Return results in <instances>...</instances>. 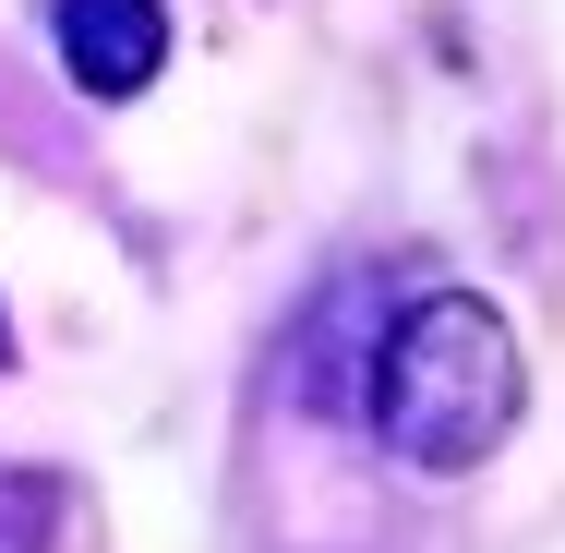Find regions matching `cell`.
I'll use <instances>...</instances> for the list:
<instances>
[{
	"label": "cell",
	"mask_w": 565,
	"mask_h": 553,
	"mask_svg": "<svg viewBox=\"0 0 565 553\" xmlns=\"http://www.w3.org/2000/svg\"><path fill=\"white\" fill-rule=\"evenodd\" d=\"M385 457L409 469H481L493 445L518 434L530 373H518V326L481 289H422L397 326L373 337V385H361Z\"/></svg>",
	"instance_id": "obj_1"
},
{
	"label": "cell",
	"mask_w": 565,
	"mask_h": 553,
	"mask_svg": "<svg viewBox=\"0 0 565 553\" xmlns=\"http://www.w3.org/2000/svg\"><path fill=\"white\" fill-rule=\"evenodd\" d=\"M169 61V12L157 0H61V73L85 97H145Z\"/></svg>",
	"instance_id": "obj_2"
},
{
	"label": "cell",
	"mask_w": 565,
	"mask_h": 553,
	"mask_svg": "<svg viewBox=\"0 0 565 553\" xmlns=\"http://www.w3.org/2000/svg\"><path fill=\"white\" fill-rule=\"evenodd\" d=\"M36 518H49V493H12V530H0V553H36Z\"/></svg>",
	"instance_id": "obj_3"
}]
</instances>
